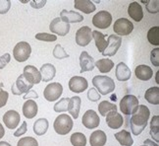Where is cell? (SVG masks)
I'll use <instances>...</instances> for the list:
<instances>
[{
  "label": "cell",
  "instance_id": "cell-27",
  "mask_svg": "<svg viewBox=\"0 0 159 146\" xmlns=\"http://www.w3.org/2000/svg\"><path fill=\"white\" fill-rule=\"evenodd\" d=\"M75 8L84 12V14H90L95 11L96 7L90 0H75Z\"/></svg>",
  "mask_w": 159,
  "mask_h": 146
},
{
  "label": "cell",
  "instance_id": "cell-52",
  "mask_svg": "<svg viewBox=\"0 0 159 146\" xmlns=\"http://www.w3.org/2000/svg\"><path fill=\"white\" fill-rule=\"evenodd\" d=\"M142 146H146V145H142Z\"/></svg>",
  "mask_w": 159,
  "mask_h": 146
},
{
  "label": "cell",
  "instance_id": "cell-4",
  "mask_svg": "<svg viewBox=\"0 0 159 146\" xmlns=\"http://www.w3.org/2000/svg\"><path fill=\"white\" fill-rule=\"evenodd\" d=\"M139 107V100L134 95H126L120 102L121 112L126 115H131L137 111Z\"/></svg>",
  "mask_w": 159,
  "mask_h": 146
},
{
  "label": "cell",
  "instance_id": "cell-12",
  "mask_svg": "<svg viewBox=\"0 0 159 146\" xmlns=\"http://www.w3.org/2000/svg\"><path fill=\"white\" fill-rule=\"evenodd\" d=\"M82 123L84 127H87L89 129H93L99 125L100 119L98 117V114L93 110H89V111H87L84 114Z\"/></svg>",
  "mask_w": 159,
  "mask_h": 146
},
{
  "label": "cell",
  "instance_id": "cell-25",
  "mask_svg": "<svg viewBox=\"0 0 159 146\" xmlns=\"http://www.w3.org/2000/svg\"><path fill=\"white\" fill-rule=\"evenodd\" d=\"M82 105V99L79 96H74L70 98L69 100V105H68V112L74 119L79 118L80 110H81Z\"/></svg>",
  "mask_w": 159,
  "mask_h": 146
},
{
  "label": "cell",
  "instance_id": "cell-33",
  "mask_svg": "<svg viewBox=\"0 0 159 146\" xmlns=\"http://www.w3.org/2000/svg\"><path fill=\"white\" fill-rule=\"evenodd\" d=\"M98 111L102 117H106L108 113L117 111V106L113 104V103H110L109 101H103L98 106Z\"/></svg>",
  "mask_w": 159,
  "mask_h": 146
},
{
  "label": "cell",
  "instance_id": "cell-49",
  "mask_svg": "<svg viewBox=\"0 0 159 146\" xmlns=\"http://www.w3.org/2000/svg\"><path fill=\"white\" fill-rule=\"evenodd\" d=\"M143 143H144L143 145H146V146H158L157 143L150 140V139H145V140L143 141Z\"/></svg>",
  "mask_w": 159,
  "mask_h": 146
},
{
  "label": "cell",
  "instance_id": "cell-35",
  "mask_svg": "<svg viewBox=\"0 0 159 146\" xmlns=\"http://www.w3.org/2000/svg\"><path fill=\"white\" fill-rule=\"evenodd\" d=\"M150 134L156 142L159 140V115H154L150 121Z\"/></svg>",
  "mask_w": 159,
  "mask_h": 146
},
{
  "label": "cell",
  "instance_id": "cell-15",
  "mask_svg": "<svg viewBox=\"0 0 159 146\" xmlns=\"http://www.w3.org/2000/svg\"><path fill=\"white\" fill-rule=\"evenodd\" d=\"M89 83L87 79L82 76H74L69 81V89L76 94L82 93L84 90L88 89Z\"/></svg>",
  "mask_w": 159,
  "mask_h": 146
},
{
  "label": "cell",
  "instance_id": "cell-19",
  "mask_svg": "<svg viewBox=\"0 0 159 146\" xmlns=\"http://www.w3.org/2000/svg\"><path fill=\"white\" fill-rule=\"evenodd\" d=\"M60 19L65 23H80L84 20V16L75 11L62 10L60 13Z\"/></svg>",
  "mask_w": 159,
  "mask_h": 146
},
{
  "label": "cell",
  "instance_id": "cell-37",
  "mask_svg": "<svg viewBox=\"0 0 159 146\" xmlns=\"http://www.w3.org/2000/svg\"><path fill=\"white\" fill-rule=\"evenodd\" d=\"M69 100H70V98H62V99H60V101L57 102L56 104L54 105V111L56 112V113H61V112L68 111Z\"/></svg>",
  "mask_w": 159,
  "mask_h": 146
},
{
  "label": "cell",
  "instance_id": "cell-23",
  "mask_svg": "<svg viewBox=\"0 0 159 146\" xmlns=\"http://www.w3.org/2000/svg\"><path fill=\"white\" fill-rule=\"evenodd\" d=\"M116 78L119 81H128L132 76V72L128 65L124 62H120L116 66Z\"/></svg>",
  "mask_w": 159,
  "mask_h": 146
},
{
  "label": "cell",
  "instance_id": "cell-32",
  "mask_svg": "<svg viewBox=\"0 0 159 146\" xmlns=\"http://www.w3.org/2000/svg\"><path fill=\"white\" fill-rule=\"evenodd\" d=\"M94 66H96L101 73H108L114 67V62L111 59L102 58V59L97 60V61L94 63Z\"/></svg>",
  "mask_w": 159,
  "mask_h": 146
},
{
  "label": "cell",
  "instance_id": "cell-51",
  "mask_svg": "<svg viewBox=\"0 0 159 146\" xmlns=\"http://www.w3.org/2000/svg\"><path fill=\"white\" fill-rule=\"evenodd\" d=\"M0 146H12L11 144H9L8 142H5V141H0Z\"/></svg>",
  "mask_w": 159,
  "mask_h": 146
},
{
  "label": "cell",
  "instance_id": "cell-8",
  "mask_svg": "<svg viewBox=\"0 0 159 146\" xmlns=\"http://www.w3.org/2000/svg\"><path fill=\"white\" fill-rule=\"evenodd\" d=\"M112 23V15L107 11H99L93 16V26L98 29H107Z\"/></svg>",
  "mask_w": 159,
  "mask_h": 146
},
{
  "label": "cell",
  "instance_id": "cell-2",
  "mask_svg": "<svg viewBox=\"0 0 159 146\" xmlns=\"http://www.w3.org/2000/svg\"><path fill=\"white\" fill-rule=\"evenodd\" d=\"M93 84L97 90V92L101 95H108L115 90V82L109 76L96 75L93 78Z\"/></svg>",
  "mask_w": 159,
  "mask_h": 146
},
{
  "label": "cell",
  "instance_id": "cell-40",
  "mask_svg": "<svg viewBox=\"0 0 159 146\" xmlns=\"http://www.w3.org/2000/svg\"><path fill=\"white\" fill-rule=\"evenodd\" d=\"M17 146H39V142L34 137H23L17 143Z\"/></svg>",
  "mask_w": 159,
  "mask_h": 146
},
{
  "label": "cell",
  "instance_id": "cell-26",
  "mask_svg": "<svg viewBox=\"0 0 159 146\" xmlns=\"http://www.w3.org/2000/svg\"><path fill=\"white\" fill-rule=\"evenodd\" d=\"M107 141L106 133L102 130H95L90 134V146H104Z\"/></svg>",
  "mask_w": 159,
  "mask_h": 146
},
{
  "label": "cell",
  "instance_id": "cell-7",
  "mask_svg": "<svg viewBox=\"0 0 159 146\" xmlns=\"http://www.w3.org/2000/svg\"><path fill=\"white\" fill-rule=\"evenodd\" d=\"M122 45V38L116 35H110L107 39V46L103 51L102 56H114Z\"/></svg>",
  "mask_w": 159,
  "mask_h": 146
},
{
  "label": "cell",
  "instance_id": "cell-29",
  "mask_svg": "<svg viewBox=\"0 0 159 146\" xmlns=\"http://www.w3.org/2000/svg\"><path fill=\"white\" fill-rule=\"evenodd\" d=\"M48 126H49V123H48V120L46 119H44V118L39 119L34 124V131L36 135L41 136L47 132Z\"/></svg>",
  "mask_w": 159,
  "mask_h": 146
},
{
  "label": "cell",
  "instance_id": "cell-17",
  "mask_svg": "<svg viewBox=\"0 0 159 146\" xmlns=\"http://www.w3.org/2000/svg\"><path fill=\"white\" fill-rule=\"evenodd\" d=\"M106 124L112 129H118L123 125L124 119L122 114L116 112H110L106 114Z\"/></svg>",
  "mask_w": 159,
  "mask_h": 146
},
{
  "label": "cell",
  "instance_id": "cell-16",
  "mask_svg": "<svg viewBox=\"0 0 159 146\" xmlns=\"http://www.w3.org/2000/svg\"><path fill=\"white\" fill-rule=\"evenodd\" d=\"M3 121L9 129H15L20 124V114L18 112L10 110L3 115Z\"/></svg>",
  "mask_w": 159,
  "mask_h": 146
},
{
  "label": "cell",
  "instance_id": "cell-45",
  "mask_svg": "<svg viewBox=\"0 0 159 146\" xmlns=\"http://www.w3.org/2000/svg\"><path fill=\"white\" fill-rule=\"evenodd\" d=\"M8 98H9L8 92H6L4 90H0V109L7 104Z\"/></svg>",
  "mask_w": 159,
  "mask_h": 146
},
{
  "label": "cell",
  "instance_id": "cell-50",
  "mask_svg": "<svg viewBox=\"0 0 159 146\" xmlns=\"http://www.w3.org/2000/svg\"><path fill=\"white\" fill-rule=\"evenodd\" d=\"M4 134H5V129H4L3 125L0 124V139H1L4 136Z\"/></svg>",
  "mask_w": 159,
  "mask_h": 146
},
{
  "label": "cell",
  "instance_id": "cell-44",
  "mask_svg": "<svg viewBox=\"0 0 159 146\" xmlns=\"http://www.w3.org/2000/svg\"><path fill=\"white\" fill-rule=\"evenodd\" d=\"M10 0H0V14H6L10 10Z\"/></svg>",
  "mask_w": 159,
  "mask_h": 146
},
{
  "label": "cell",
  "instance_id": "cell-39",
  "mask_svg": "<svg viewBox=\"0 0 159 146\" xmlns=\"http://www.w3.org/2000/svg\"><path fill=\"white\" fill-rule=\"evenodd\" d=\"M52 54H53V56L57 59H64V58L69 57V54L65 51V50L61 45H56L54 46Z\"/></svg>",
  "mask_w": 159,
  "mask_h": 146
},
{
  "label": "cell",
  "instance_id": "cell-21",
  "mask_svg": "<svg viewBox=\"0 0 159 146\" xmlns=\"http://www.w3.org/2000/svg\"><path fill=\"white\" fill-rule=\"evenodd\" d=\"M39 72L41 74V81L49 82L56 75V68L51 63H45L41 66Z\"/></svg>",
  "mask_w": 159,
  "mask_h": 146
},
{
  "label": "cell",
  "instance_id": "cell-24",
  "mask_svg": "<svg viewBox=\"0 0 159 146\" xmlns=\"http://www.w3.org/2000/svg\"><path fill=\"white\" fill-rule=\"evenodd\" d=\"M39 112V107L34 100H28L23 106V114L27 119H34Z\"/></svg>",
  "mask_w": 159,
  "mask_h": 146
},
{
  "label": "cell",
  "instance_id": "cell-9",
  "mask_svg": "<svg viewBox=\"0 0 159 146\" xmlns=\"http://www.w3.org/2000/svg\"><path fill=\"white\" fill-rule=\"evenodd\" d=\"M113 30L119 36H128L133 32L134 24L126 18H120L115 21Z\"/></svg>",
  "mask_w": 159,
  "mask_h": 146
},
{
  "label": "cell",
  "instance_id": "cell-38",
  "mask_svg": "<svg viewBox=\"0 0 159 146\" xmlns=\"http://www.w3.org/2000/svg\"><path fill=\"white\" fill-rule=\"evenodd\" d=\"M142 3L145 4L146 10L151 14L157 13L159 11V1L158 0H148V1H142Z\"/></svg>",
  "mask_w": 159,
  "mask_h": 146
},
{
  "label": "cell",
  "instance_id": "cell-18",
  "mask_svg": "<svg viewBox=\"0 0 159 146\" xmlns=\"http://www.w3.org/2000/svg\"><path fill=\"white\" fill-rule=\"evenodd\" d=\"M94 59L93 56H90L87 51H83L80 56V65H81V72L91 71L94 68Z\"/></svg>",
  "mask_w": 159,
  "mask_h": 146
},
{
  "label": "cell",
  "instance_id": "cell-14",
  "mask_svg": "<svg viewBox=\"0 0 159 146\" xmlns=\"http://www.w3.org/2000/svg\"><path fill=\"white\" fill-rule=\"evenodd\" d=\"M23 76L30 84H39L41 81V74L39 70L34 65H27L24 68Z\"/></svg>",
  "mask_w": 159,
  "mask_h": 146
},
{
  "label": "cell",
  "instance_id": "cell-36",
  "mask_svg": "<svg viewBox=\"0 0 159 146\" xmlns=\"http://www.w3.org/2000/svg\"><path fill=\"white\" fill-rule=\"evenodd\" d=\"M148 40L152 46H159V27L155 26L148 32Z\"/></svg>",
  "mask_w": 159,
  "mask_h": 146
},
{
  "label": "cell",
  "instance_id": "cell-42",
  "mask_svg": "<svg viewBox=\"0 0 159 146\" xmlns=\"http://www.w3.org/2000/svg\"><path fill=\"white\" fill-rule=\"evenodd\" d=\"M101 98V95L97 92V90L95 88H91L89 90L88 92V99L91 102H97L99 101Z\"/></svg>",
  "mask_w": 159,
  "mask_h": 146
},
{
  "label": "cell",
  "instance_id": "cell-43",
  "mask_svg": "<svg viewBox=\"0 0 159 146\" xmlns=\"http://www.w3.org/2000/svg\"><path fill=\"white\" fill-rule=\"evenodd\" d=\"M150 61L156 67L159 66V47L152 50L150 52Z\"/></svg>",
  "mask_w": 159,
  "mask_h": 146
},
{
  "label": "cell",
  "instance_id": "cell-6",
  "mask_svg": "<svg viewBox=\"0 0 159 146\" xmlns=\"http://www.w3.org/2000/svg\"><path fill=\"white\" fill-rule=\"evenodd\" d=\"M62 93H63V86L58 82H54L48 84L45 87L43 91V96L48 102H55L60 98Z\"/></svg>",
  "mask_w": 159,
  "mask_h": 146
},
{
  "label": "cell",
  "instance_id": "cell-20",
  "mask_svg": "<svg viewBox=\"0 0 159 146\" xmlns=\"http://www.w3.org/2000/svg\"><path fill=\"white\" fill-rule=\"evenodd\" d=\"M128 14H129V16L134 21L140 22L143 18V7L140 6L139 2L134 1L129 5V7H128Z\"/></svg>",
  "mask_w": 159,
  "mask_h": 146
},
{
  "label": "cell",
  "instance_id": "cell-5",
  "mask_svg": "<svg viewBox=\"0 0 159 146\" xmlns=\"http://www.w3.org/2000/svg\"><path fill=\"white\" fill-rule=\"evenodd\" d=\"M30 53H32V47L27 41L18 42L13 50L14 58L18 62H25L30 58Z\"/></svg>",
  "mask_w": 159,
  "mask_h": 146
},
{
  "label": "cell",
  "instance_id": "cell-46",
  "mask_svg": "<svg viewBox=\"0 0 159 146\" xmlns=\"http://www.w3.org/2000/svg\"><path fill=\"white\" fill-rule=\"evenodd\" d=\"M11 60V56L9 53H5L2 56H0V69H3Z\"/></svg>",
  "mask_w": 159,
  "mask_h": 146
},
{
  "label": "cell",
  "instance_id": "cell-47",
  "mask_svg": "<svg viewBox=\"0 0 159 146\" xmlns=\"http://www.w3.org/2000/svg\"><path fill=\"white\" fill-rule=\"evenodd\" d=\"M27 130H28V127H27V123L26 121H23V124H22V125L15 132H14V136H16V137H19V136H21V135H23V134H25V133L27 132Z\"/></svg>",
  "mask_w": 159,
  "mask_h": 146
},
{
  "label": "cell",
  "instance_id": "cell-28",
  "mask_svg": "<svg viewBox=\"0 0 159 146\" xmlns=\"http://www.w3.org/2000/svg\"><path fill=\"white\" fill-rule=\"evenodd\" d=\"M106 35L102 34L98 31H93V39L95 41V46L97 47V50L100 52H103V51L105 50V47L107 46V40Z\"/></svg>",
  "mask_w": 159,
  "mask_h": 146
},
{
  "label": "cell",
  "instance_id": "cell-11",
  "mask_svg": "<svg viewBox=\"0 0 159 146\" xmlns=\"http://www.w3.org/2000/svg\"><path fill=\"white\" fill-rule=\"evenodd\" d=\"M49 30L51 31V33L64 36L70 32V24L63 22L59 17H57L51 21L49 25Z\"/></svg>",
  "mask_w": 159,
  "mask_h": 146
},
{
  "label": "cell",
  "instance_id": "cell-31",
  "mask_svg": "<svg viewBox=\"0 0 159 146\" xmlns=\"http://www.w3.org/2000/svg\"><path fill=\"white\" fill-rule=\"evenodd\" d=\"M144 98L148 103L152 105L159 104V87H151L146 90L144 94Z\"/></svg>",
  "mask_w": 159,
  "mask_h": 146
},
{
  "label": "cell",
  "instance_id": "cell-13",
  "mask_svg": "<svg viewBox=\"0 0 159 146\" xmlns=\"http://www.w3.org/2000/svg\"><path fill=\"white\" fill-rule=\"evenodd\" d=\"M33 86L34 85L29 83L26 79L24 78L23 74H21L17 78V80H16L15 84L12 86L11 90H12V93L14 95H21V94L28 93L29 91L32 90Z\"/></svg>",
  "mask_w": 159,
  "mask_h": 146
},
{
  "label": "cell",
  "instance_id": "cell-22",
  "mask_svg": "<svg viewBox=\"0 0 159 146\" xmlns=\"http://www.w3.org/2000/svg\"><path fill=\"white\" fill-rule=\"evenodd\" d=\"M134 74H136L137 78L142 81H148L150 78L153 76V71L149 67L148 65L140 64L136 67L134 70Z\"/></svg>",
  "mask_w": 159,
  "mask_h": 146
},
{
  "label": "cell",
  "instance_id": "cell-48",
  "mask_svg": "<svg viewBox=\"0 0 159 146\" xmlns=\"http://www.w3.org/2000/svg\"><path fill=\"white\" fill-rule=\"evenodd\" d=\"M46 4V0H41V1H39V0H34V1H30V5H32L33 8H35V9H40L42 8L43 6Z\"/></svg>",
  "mask_w": 159,
  "mask_h": 146
},
{
  "label": "cell",
  "instance_id": "cell-34",
  "mask_svg": "<svg viewBox=\"0 0 159 146\" xmlns=\"http://www.w3.org/2000/svg\"><path fill=\"white\" fill-rule=\"evenodd\" d=\"M70 141L73 146H85L87 145V137L82 132H75L71 135Z\"/></svg>",
  "mask_w": 159,
  "mask_h": 146
},
{
  "label": "cell",
  "instance_id": "cell-1",
  "mask_svg": "<svg viewBox=\"0 0 159 146\" xmlns=\"http://www.w3.org/2000/svg\"><path fill=\"white\" fill-rule=\"evenodd\" d=\"M150 117L149 109L144 105H139L137 111L134 112L131 118V129L134 135H139L148 125Z\"/></svg>",
  "mask_w": 159,
  "mask_h": 146
},
{
  "label": "cell",
  "instance_id": "cell-3",
  "mask_svg": "<svg viewBox=\"0 0 159 146\" xmlns=\"http://www.w3.org/2000/svg\"><path fill=\"white\" fill-rule=\"evenodd\" d=\"M73 125H74V124H73V120L70 115L66 114H62L58 115L56 119H55L53 127H54L55 132L58 133V134L66 135L72 130Z\"/></svg>",
  "mask_w": 159,
  "mask_h": 146
},
{
  "label": "cell",
  "instance_id": "cell-41",
  "mask_svg": "<svg viewBox=\"0 0 159 146\" xmlns=\"http://www.w3.org/2000/svg\"><path fill=\"white\" fill-rule=\"evenodd\" d=\"M35 39L39 41H55L57 40V36L52 34H47V33H39L35 35Z\"/></svg>",
  "mask_w": 159,
  "mask_h": 146
},
{
  "label": "cell",
  "instance_id": "cell-30",
  "mask_svg": "<svg viewBox=\"0 0 159 146\" xmlns=\"http://www.w3.org/2000/svg\"><path fill=\"white\" fill-rule=\"evenodd\" d=\"M115 138L122 146H132L134 144V140L131 136V133L127 130H121L115 133Z\"/></svg>",
  "mask_w": 159,
  "mask_h": 146
},
{
  "label": "cell",
  "instance_id": "cell-10",
  "mask_svg": "<svg viewBox=\"0 0 159 146\" xmlns=\"http://www.w3.org/2000/svg\"><path fill=\"white\" fill-rule=\"evenodd\" d=\"M93 40V30L88 26L80 28L76 33V42L80 46H87Z\"/></svg>",
  "mask_w": 159,
  "mask_h": 146
}]
</instances>
